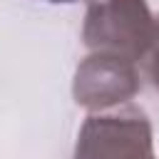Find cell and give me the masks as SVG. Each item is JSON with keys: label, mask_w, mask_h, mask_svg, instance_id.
<instances>
[{"label": "cell", "mask_w": 159, "mask_h": 159, "mask_svg": "<svg viewBox=\"0 0 159 159\" xmlns=\"http://www.w3.org/2000/svg\"><path fill=\"white\" fill-rule=\"evenodd\" d=\"M144 72H147V80L159 89V17L154 20V35L144 55Z\"/></svg>", "instance_id": "obj_4"}, {"label": "cell", "mask_w": 159, "mask_h": 159, "mask_svg": "<svg viewBox=\"0 0 159 159\" xmlns=\"http://www.w3.org/2000/svg\"><path fill=\"white\" fill-rule=\"evenodd\" d=\"M139 87L142 82L137 62L109 52H92L75 72L72 97L89 112H104L127 104Z\"/></svg>", "instance_id": "obj_3"}, {"label": "cell", "mask_w": 159, "mask_h": 159, "mask_svg": "<svg viewBox=\"0 0 159 159\" xmlns=\"http://www.w3.org/2000/svg\"><path fill=\"white\" fill-rule=\"evenodd\" d=\"M50 2H57V0H50Z\"/></svg>", "instance_id": "obj_6"}, {"label": "cell", "mask_w": 159, "mask_h": 159, "mask_svg": "<svg viewBox=\"0 0 159 159\" xmlns=\"http://www.w3.org/2000/svg\"><path fill=\"white\" fill-rule=\"evenodd\" d=\"M75 159H157L152 122L132 104L94 112L77 134Z\"/></svg>", "instance_id": "obj_2"}, {"label": "cell", "mask_w": 159, "mask_h": 159, "mask_svg": "<svg viewBox=\"0 0 159 159\" xmlns=\"http://www.w3.org/2000/svg\"><path fill=\"white\" fill-rule=\"evenodd\" d=\"M57 2H77V0H57Z\"/></svg>", "instance_id": "obj_5"}, {"label": "cell", "mask_w": 159, "mask_h": 159, "mask_svg": "<svg viewBox=\"0 0 159 159\" xmlns=\"http://www.w3.org/2000/svg\"><path fill=\"white\" fill-rule=\"evenodd\" d=\"M154 20L147 0H87L82 40L92 52L139 62L149 50Z\"/></svg>", "instance_id": "obj_1"}]
</instances>
